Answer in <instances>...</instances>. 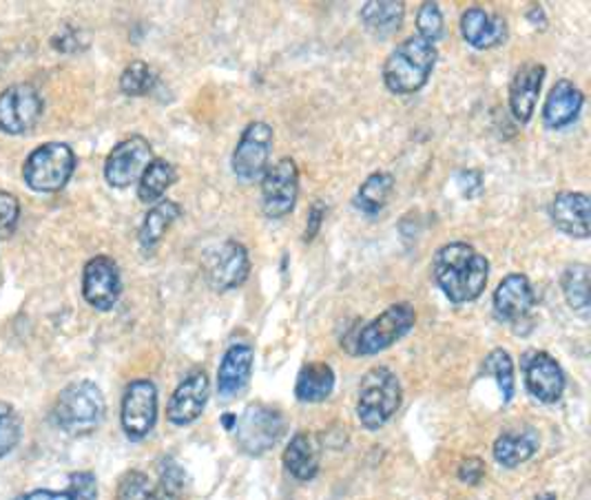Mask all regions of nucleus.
I'll list each match as a JSON object with an SVG mask.
<instances>
[{"label":"nucleus","instance_id":"nucleus-39","mask_svg":"<svg viewBox=\"0 0 591 500\" xmlns=\"http://www.w3.org/2000/svg\"><path fill=\"white\" fill-rule=\"evenodd\" d=\"M486 476V463L477 457L471 459H465L461 465H458V480L461 483H467V485H479Z\"/></svg>","mask_w":591,"mask_h":500},{"label":"nucleus","instance_id":"nucleus-5","mask_svg":"<svg viewBox=\"0 0 591 500\" xmlns=\"http://www.w3.org/2000/svg\"><path fill=\"white\" fill-rule=\"evenodd\" d=\"M76 171V153L65 142H47L29 153L23 177L38 193H55L67 186Z\"/></svg>","mask_w":591,"mask_h":500},{"label":"nucleus","instance_id":"nucleus-1","mask_svg":"<svg viewBox=\"0 0 591 500\" xmlns=\"http://www.w3.org/2000/svg\"><path fill=\"white\" fill-rule=\"evenodd\" d=\"M432 275L452 303H467L483 295L490 279V262L475 246L450 241L435 253Z\"/></svg>","mask_w":591,"mask_h":500},{"label":"nucleus","instance_id":"nucleus-19","mask_svg":"<svg viewBox=\"0 0 591 500\" xmlns=\"http://www.w3.org/2000/svg\"><path fill=\"white\" fill-rule=\"evenodd\" d=\"M255 352L249 343H232L217 370V392L222 399L238 397L251 382Z\"/></svg>","mask_w":591,"mask_h":500},{"label":"nucleus","instance_id":"nucleus-13","mask_svg":"<svg viewBox=\"0 0 591 500\" xmlns=\"http://www.w3.org/2000/svg\"><path fill=\"white\" fill-rule=\"evenodd\" d=\"M158 421V388L149 379L131 382L123 397L121 423L131 441H142Z\"/></svg>","mask_w":591,"mask_h":500},{"label":"nucleus","instance_id":"nucleus-6","mask_svg":"<svg viewBox=\"0 0 591 500\" xmlns=\"http://www.w3.org/2000/svg\"><path fill=\"white\" fill-rule=\"evenodd\" d=\"M415 324H417V312L415 308H412V303L407 301L392 303L390 308L381 312L379 317H375L364 328L354 333L352 354H360V357L379 354L388 350L390 346H394L397 341H401L412 328H415Z\"/></svg>","mask_w":591,"mask_h":500},{"label":"nucleus","instance_id":"nucleus-27","mask_svg":"<svg viewBox=\"0 0 591 500\" xmlns=\"http://www.w3.org/2000/svg\"><path fill=\"white\" fill-rule=\"evenodd\" d=\"M180 215H183V209L173 200H160L158 204H153L140 226V237H138L140 246L144 250H153L162 241L166 230L180 220Z\"/></svg>","mask_w":591,"mask_h":500},{"label":"nucleus","instance_id":"nucleus-22","mask_svg":"<svg viewBox=\"0 0 591 500\" xmlns=\"http://www.w3.org/2000/svg\"><path fill=\"white\" fill-rule=\"evenodd\" d=\"M554 226L576 239L589 237V196L576 191H563L550 207Z\"/></svg>","mask_w":591,"mask_h":500},{"label":"nucleus","instance_id":"nucleus-32","mask_svg":"<svg viewBox=\"0 0 591 500\" xmlns=\"http://www.w3.org/2000/svg\"><path fill=\"white\" fill-rule=\"evenodd\" d=\"M483 374L492 377L503 395V403H510L514 399L516 382H514V361L507 350L496 348L492 350L483 361Z\"/></svg>","mask_w":591,"mask_h":500},{"label":"nucleus","instance_id":"nucleus-21","mask_svg":"<svg viewBox=\"0 0 591 500\" xmlns=\"http://www.w3.org/2000/svg\"><path fill=\"white\" fill-rule=\"evenodd\" d=\"M584 104L582 91L571 80H558L543 104V124L552 132L565 129L578 117Z\"/></svg>","mask_w":591,"mask_h":500},{"label":"nucleus","instance_id":"nucleus-30","mask_svg":"<svg viewBox=\"0 0 591 500\" xmlns=\"http://www.w3.org/2000/svg\"><path fill=\"white\" fill-rule=\"evenodd\" d=\"M394 189V177L386 171H377L364 179L360 186L357 198H354V207L364 211L366 215H377L388 204V198Z\"/></svg>","mask_w":591,"mask_h":500},{"label":"nucleus","instance_id":"nucleus-29","mask_svg":"<svg viewBox=\"0 0 591 500\" xmlns=\"http://www.w3.org/2000/svg\"><path fill=\"white\" fill-rule=\"evenodd\" d=\"M561 288L567 305L578 317L587 320L591 310V290H589V266L587 264H569L563 271Z\"/></svg>","mask_w":591,"mask_h":500},{"label":"nucleus","instance_id":"nucleus-24","mask_svg":"<svg viewBox=\"0 0 591 500\" xmlns=\"http://www.w3.org/2000/svg\"><path fill=\"white\" fill-rule=\"evenodd\" d=\"M541 448V439L537 429H518V432H505L501 434L494 443V459L503 467H518L535 457Z\"/></svg>","mask_w":591,"mask_h":500},{"label":"nucleus","instance_id":"nucleus-20","mask_svg":"<svg viewBox=\"0 0 591 500\" xmlns=\"http://www.w3.org/2000/svg\"><path fill=\"white\" fill-rule=\"evenodd\" d=\"M461 34L465 42L475 49H494L507 40V23L499 14H490L483 8H467L461 14Z\"/></svg>","mask_w":591,"mask_h":500},{"label":"nucleus","instance_id":"nucleus-35","mask_svg":"<svg viewBox=\"0 0 591 500\" xmlns=\"http://www.w3.org/2000/svg\"><path fill=\"white\" fill-rule=\"evenodd\" d=\"M417 36H422L428 42H437L443 36V14L439 3H424L417 14Z\"/></svg>","mask_w":591,"mask_h":500},{"label":"nucleus","instance_id":"nucleus-8","mask_svg":"<svg viewBox=\"0 0 591 500\" xmlns=\"http://www.w3.org/2000/svg\"><path fill=\"white\" fill-rule=\"evenodd\" d=\"M300 196V168L292 158H281L262 175V211L268 220L292 213Z\"/></svg>","mask_w":591,"mask_h":500},{"label":"nucleus","instance_id":"nucleus-38","mask_svg":"<svg viewBox=\"0 0 591 500\" xmlns=\"http://www.w3.org/2000/svg\"><path fill=\"white\" fill-rule=\"evenodd\" d=\"M80 36H83V32H80V29H74V27H63V29H61V34L53 36L51 45H53L55 49L65 51V53H74V51H80V49H85V47L89 45V42H87L85 38H80Z\"/></svg>","mask_w":591,"mask_h":500},{"label":"nucleus","instance_id":"nucleus-36","mask_svg":"<svg viewBox=\"0 0 591 500\" xmlns=\"http://www.w3.org/2000/svg\"><path fill=\"white\" fill-rule=\"evenodd\" d=\"M18 220H21L18 200L8 191H0V237L5 239L10 235H14Z\"/></svg>","mask_w":591,"mask_h":500},{"label":"nucleus","instance_id":"nucleus-23","mask_svg":"<svg viewBox=\"0 0 591 500\" xmlns=\"http://www.w3.org/2000/svg\"><path fill=\"white\" fill-rule=\"evenodd\" d=\"M322 446L313 432H298L284 450V465L298 480H313L319 472Z\"/></svg>","mask_w":591,"mask_h":500},{"label":"nucleus","instance_id":"nucleus-26","mask_svg":"<svg viewBox=\"0 0 591 500\" xmlns=\"http://www.w3.org/2000/svg\"><path fill=\"white\" fill-rule=\"evenodd\" d=\"M335 390V372L324 361L306 363L300 374L298 384H294V397L302 403H322Z\"/></svg>","mask_w":591,"mask_h":500},{"label":"nucleus","instance_id":"nucleus-11","mask_svg":"<svg viewBox=\"0 0 591 500\" xmlns=\"http://www.w3.org/2000/svg\"><path fill=\"white\" fill-rule=\"evenodd\" d=\"M42 115V96L34 85L18 83L0 93V134L25 136Z\"/></svg>","mask_w":591,"mask_h":500},{"label":"nucleus","instance_id":"nucleus-4","mask_svg":"<svg viewBox=\"0 0 591 500\" xmlns=\"http://www.w3.org/2000/svg\"><path fill=\"white\" fill-rule=\"evenodd\" d=\"M401 384L390 367L377 365L368 370L362 379L357 399V416L362 425L366 429L383 427L401 408Z\"/></svg>","mask_w":591,"mask_h":500},{"label":"nucleus","instance_id":"nucleus-34","mask_svg":"<svg viewBox=\"0 0 591 500\" xmlns=\"http://www.w3.org/2000/svg\"><path fill=\"white\" fill-rule=\"evenodd\" d=\"M23 421L12 403L0 401V459H5L21 443Z\"/></svg>","mask_w":591,"mask_h":500},{"label":"nucleus","instance_id":"nucleus-10","mask_svg":"<svg viewBox=\"0 0 591 500\" xmlns=\"http://www.w3.org/2000/svg\"><path fill=\"white\" fill-rule=\"evenodd\" d=\"M251 273V258L244 243L228 239L209 250L204 260V277L215 292H226L242 286Z\"/></svg>","mask_w":591,"mask_h":500},{"label":"nucleus","instance_id":"nucleus-15","mask_svg":"<svg viewBox=\"0 0 591 500\" xmlns=\"http://www.w3.org/2000/svg\"><path fill=\"white\" fill-rule=\"evenodd\" d=\"M121 292H123L121 268H117V264L111 258L98 255L87 262L83 273V297L91 308L100 312L111 310L117 303V299H121Z\"/></svg>","mask_w":591,"mask_h":500},{"label":"nucleus","instance_id":"nucleus-40","mask_svg":"<svg viewBox=\"0 0 591 500\" xmlns=\"http://www.w3.org/2000/svg\"><path fill=\"white\" fill-rule=\"evenodd\" d=\"M326 220V204L324 202H315L309 211V222H306V230H304V241H313L322 228Z\"/></svg>","mask_w":591,"mask_h":500},{"label":"nucleus","instance_id":"nucleus-41","mask_svg":"<svg viewBox=\"0 0 591 500\" xmlns=\"http://www.w3.org/2000/svg\"><path fill=\"white\" fill-rule=\"evenodd\" d=\"M16 500H74L70 491H51V489H36Z\"/></svg>","mask_w":591,"mask_h":500},{"label":"nucleus","instance_id":"nucleus-17","mask_svg":"<svg viewBox=\"0 0 591 500\" xmlns=\"http://www.w3.org/2000/svg\"><path fill=\"white\" fill-rule=\"evenodd\" d=\"M209 392H211V386H209L206 372L204 370L191 372L189 377H185L183 384L177 386L175 392L171 395L166 405V418L177 427L191 425L193 421L202 416L209 401Z\"/></svg>","mask_w":591,"mask_h":500},{"label":"nucleus","instance_id":"nucleus-44","mask_svg":"<svg viewBox=\"0 0 591 500\" xmlns=\"http://www.w3.org/2000/svg\"><path fill=\"white\" fill-rule=\"evenodd\" d=\"M537 500H558L556 498V493H552V491H548V493H541Z\"/></svg>","mask_w":591,"mask_h":500},{"label":"nucleus","instance_id":"nucleus-31","mask_svg":"<svg viewBox=\"0 0 591 500\" xmlns=\"http://www.w3.org/2000/svg\"><path fill=\"white\" fill-rule=\"evenodd\" d=\"M115 500H183L173 496L160 480L153 483L147 474L134 470L127 472L117 485V496Z\"/></svg>","mask_w":591,"mask_h":500},{"label":"nucleus","instance_id":"nucleus-33","mask_svg":"<svg viewBox=\"0 0 591 500\" xmlns=\"http://www.w3.org/2000/svg\"><path fill=\"white\" fill-rule=\"evenodd\" d=\"M153 87H155V74L144 60H134L121 76V91L129 98L147 96L151 93Z\"/></svg>","mask_w":591,"mask_h":500},{"label":"nucleus","instance_id":"nucleus-42","mask_svg":"<svg viewBox=\"0 0 591 500\" xmlns=\"http://www.w3.org/2000/svg\"><path fill=\"white\" fill-rule=\"evenodd\" d=\"M527 21H529L531 25H535V27H539V23H541V29H545V27H548V18H545V12H543V8H541V5H535V8L529 10Z\"/></svg>","mask_w":591,"mask_h":500},{"label":"nucleus","instance_id":"nucleus-28","mask_svg":"<svg viewBox=\"0 0 591 500\" xmlns=\"http://www.w3.org/2000/svg\"><path fill=\"white\" fill-rule=\"evenodd\" d=\"M177 179L175 166L164 158H153V162L144 168L138 182V200L144 204H158L162 196L171 189Z\"/></svg>","mask_w":591,"mask_h":500},{"label":"nucleus","instance_id":"nucleus-18","mask_svg":"<svg viewBox=\"0 0 591 500\" xmlns=\"http://www.w3.org/2000/svg\"><path fill=\"white\" fill-rule=\"evenodd\" d=\"M543 80L545 67L541 62H525V65L514 74L510 83V109L520 124H527L531 115H535Z\"/></svg>","mask_w":591,"mask_h":500},{"label":"nucleus","instance_id":"nucleus-7","mask_svg":"<svg viewBox=\"0 0 591 500\" xmlns=\"http://www.w3.org/2000/svg\"><path fill=\"white\" fill-rule=\"evenodd\" d=\"M238 429V446L251 457L266 454L273 450L286 432V418L279 410L253 403L235 423Z\"/></svg>","mask_w":591,"mask_h":500},{"label":"nucleus","instance_id":"nucleus-43","mask_svg":"<svg viewBox=\"0 0 591 500\" xmlns=\"http://www.w3.org/2000/svg\"><path fill=\"white\" fill-rule=\"evenodd\" d=\"M222 423H224L226 429H235V423H238V416H235V414H224Z\"/></svg>","mask_w":591,"mask_h":500},{"label":"nucleus","instance_id":"nucleus-37","mask_svg":"<svg viewBox=\"0 0 591 500\" xmlns=\"http://www.w3.org/2000/svg\"><path fill=\"white\" fill-rule=\"evenodd\" d=\"M74 500H96L98 498V483L91 472H76L70 476V489Z\"/></svg>","mask_w":591,"mask_h":500},{"label":"nucleus","instance_id":"nucleus-3","mask_svg":"<svg viewBox=\"0 0 591 500\" xmlns=\"http://www.w3.org/2000/svg\"><path fill=\"white\" fill-rule=\"evenodd\" d=\"M104 397L93 382L70 384L55 399L53 421L67 434H91L104 418Z\"/></svg>","mask_w":591,"mask_h":500},{"label":"nucleus","instance_id":"nucleus-12","mask_svg":"<svg viewBox=\"0 0 591 500\" xmlns=\"http://www.w3.org/2000/svg\"><path fill=\"white\" fill-rule=\"evenodd\" d=\"M153 162L151 142L142 136H131L117 142L104 160V179L113 189H129L138 184L144 168Z\"/></svg>","mask_w":591,"mask_h":500},{"label":"nucleus","instance_id":"nucleus-9","mask_svg":"<svg viewBox=\"0 0 591 500\" xmlns=\"http://www.w3.org/2000/svg\"><path fill=\"white\" fill-rule=\"evenodd\" d=\"M273 142H275V134H273L271 124L251 122L249 127L242 132V138L238 142V147H235L232 158H230V166H232L235 177L244 184L257 182L268 168Z\"/></svg>","mask_w":591,"mask_h":500},{"label":"nucleus","instance_id":"nucleus-25","mask_svg":"<svg viewBox=\"0 0 591 500\" xmlns=\"http://www.w3.org/2000/svg\"><path fill=\"white\" fill-rule=\"evenodd\" d=\"M362 25L375 38L394 36L405 18V5L397 0H370L362 8Z\"/></svg>","mask_w":591,"mask_h":500},{"label":"nucleus","instance_id":"nucleus-14","mask_svg":"<svg viewBox=\"0 0 591 500\" xmlns=\"http://www.w3.org/2000/svg\"><path fill=\"white\" fill-rule=\"evenodd\" d=\"M492 305L499 322L518 328L529 322L531 310L537 305V292L523 273H512L496 286Z\"/></svg>","mask_w":591,"mask_h":500},{"label":"nucleus","instance_id":"nucleus-16","mask_svg":"<svg viewBox=\"0 0 591 500\" xmlns=\"http://www.w3.org/2000/svg\"><path fill=\"white\" fill-rule=\"evenodd\" d=\"M523 372L525 386L531 397L548 405L561 401L565 392V374L552 354L541 350L527 352L523 357Z\"/></svg>","mask_w":591,"mask_h":500},{"label":"nucleus","instance_id":"nucleus-2","mask_svg":"<svg viewBox=\"0 0 591 500\" xmlns=\"http://www.w3.org/2000/svg\"><path fill=\"white\" fill-rule=\"evenodd\" d=\"M439 60V51L422 36H410L392 49L383 65V83L388 91L397 96H410L422 91Z\"/></svg>","mask_w":591,"mask_h":500}]
</instances>
